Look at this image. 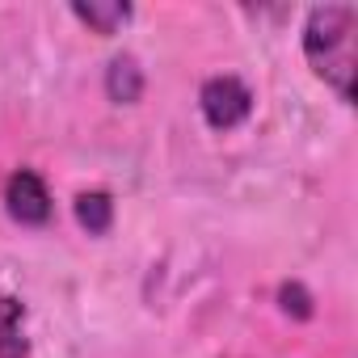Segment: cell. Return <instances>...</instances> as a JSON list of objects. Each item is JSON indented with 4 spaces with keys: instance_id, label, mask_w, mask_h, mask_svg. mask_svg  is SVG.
Here are the masks:
<instances>
[{
    "instance_id": "cell-6",
    "label": "cell",
    "mask_w": 358,
    "mask_h": 358,
    "mask_svg": "<svg viewBox=\"0 0 358 358\" xmlns=\"http://www.w3.org/2000/svg\"><path fill=\"white\" fill-rule=\"evenodd\" d=\"M131 5L127 0H76L72 5V17L80 22V26H89V30H97V34H118L127 22H131Z\"/></svg>"
},
{
    "instance_id": "cell-1",
    "label": "cell",
    "mask_w": 358,
    "mask_h": 358,
    "mask_svg": "<svg viewBox=\"0 0 358 358\" xmlns=\"http://www.w3.org/2000/svg\"><path fill=\"white\" fill-rule=\"evenodd\" d=\"M354 5H316L303 17V59L337 93V101H354Z\"/></svg>"
},
{
    "instance_id": "cell-2",
    "label": "cell",
    "mask_w": 358,
    "mask_h": 358,
    "mask_svg": "<svg viewBox=\"0 0 358 358\" xmlns=\"http://www.w3.org/2000/svg\"><path fill=\"white\" fill-rule=\"evenodd\" d=\"M253 89L236 76V72H220V76H207L203 89H199V110H203V122L211 131H236L249 114H253Z\"/></svg>"
},
{
    "instance_id": "cell-8",
    "label": "cell",
    "mask_w": 358,
    "mask_h": 358,
    "mask_svg": "<svg viewBox=\"0 0 358 358\" xmlns=\"http://www.w3.org/2000/svg\"><path fill=\"white\" fill-rule=\"evenodd\" d=\"M278 308L287 312V316H295V320H308L316 308H312V291L299 282V278H291V282H278Z\"/></svg>"
},
{
    "instance_id": "cell-7",
    "label": "cell",
    "mask_w": 358,
    "mask_h": 358,
    "mask_svg": "<svg viewBox=\"0 0 358 358\" xmlns=\"http://www.w3.org/2000/svg\"><path fill=\"white\" fill-rule=\"evenodd\" d=\"M72 215H76V224L89 236H106L114 228V199H110V190H80L76 203H72Z\"/></svg>"
},
{
    "instance_id": "cell-4",
    "label": "cell",
    "mask_w": 358,
    "mask_h": 358,
    "mask_svg": "<svg viewBox=\"0 0 358 358\" xmlns=\"http://www.w3.org/2000/svg\"><path fill=\"white\" fill-rule=\"evenodd\" d=\"M101 85H106V97H110L114 106H135V101L143 97V85H148L139 55H131V51L114 55V59L106 64V76H101Z\"/></svg>"
},
{
    "instance_id": "cell-5",
    "label": "cell",
    "mask_w": 358,
    "mask_h": 358,
    "mask_svg": "<svg viewBox=\"0 0 358 358\" xmlns=\"http://www.w3.org/2000/svg\"><path fill=\"white\" fill-rule=\"evenodd\" d=\"M0 358H30L26 303L9 291H0Z\"/></svg>"
},
{
    "instance_id": "cell-3",
    "label": "cell",
    "mask_w": 358,
    "mask_h": 358,
    "mask_svg": "<svg viewBox=\"0 0 358 358\" xmlns=\"http://www.w3.org/2000/svg\"><path fill=\"white\" fill-rule=\"evenodd\" d=\"M5 211L22 228H43L55 215V199L34 169H13L5 182Z\"/></svg>"
}]
</instances>
